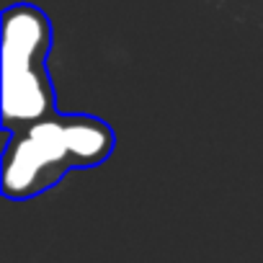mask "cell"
I'll return each instance as SVG.
<instances>
[{"label":"cell","mask_w":263,"mask_h":263,"mask_svg":"<svg viewBox=\"0 0 263 263\" xmlns=\"http://www.w3.org/2000/svg\"><path fill=\"white\" fill-rule=\"evenodd\" d=\"M49 18L34 6H13L3 16V119L8 124L42 121L52 108L44 75L49 49Z\"/></svg>","instance_id":"7a4b0ae2"},{"label":"cell","mask_w":263,"mask_h":263,"mask_svg":"<svg viewBox=\"0 0 263 263\" xmlns=\"http://www.w3.org/2000/svg\"><path fill=\"white\" fill-rule=\"evenodd\" d=\"M111 145L108 126L88 116L34 121L6 155L3 191L13 199L31 196L52 186L65 168L103 160Z\"/></svg>","instance_id":"6da1fadb"}]
</instances>
